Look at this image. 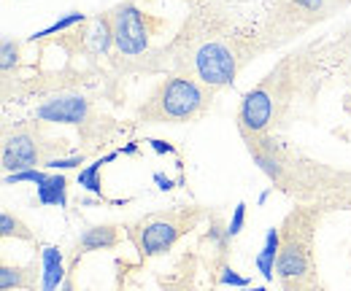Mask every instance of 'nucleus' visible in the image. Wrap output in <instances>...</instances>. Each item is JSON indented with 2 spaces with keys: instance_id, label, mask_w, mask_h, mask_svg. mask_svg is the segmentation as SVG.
<instances>
[{
  "instance_id": "f257e3e1",
  "label": "nucleus",
  "mask_w": 351,
  "mask_h": 291,
  "mask_svg": "<svg viewBox=\"0 0 351 291\" xmlns=\"http://www.w3.org/2000/svg\"><path fill=\"white\" fill-rule=\"evenodd\" d=\"M263 51L267 49L260 30H241L211 8L197 5L162 57L168 54L173 73H186L217 92L235 81Z\"/></svg>"
},
{
  "instance_id": "f03ea898",
  "label": "nucleus",
  "mask_w": 351,
  "mask_h": 291,
  "mask_svg": "<svg viewBox=\"0 0 351 291\" xmlns=\"http://www.w3.org/2000/svg\"><path fill=\"white\" fill-rule=\"evenodd\" d=\"M324 49H327L324 41L303 46L300 51L284 57L263 81L243 94L241 108H238V127L243 138L260 135L287 114L295 94L311 79V68L319 65L322 57H327Z\"/></svg>"
},
{
  "instance_id": "7ed1b4c3",
  "label": "nucleus",
  "mask_w": 351,
  "mask_h": 291,
  "mask_svg": "<svg viewBox=\"0 0 351 291\" xmlns=\"http://www.w3.org/2000/svg\"><path fill=\"white\" fill-rule=\"evenodd\" d=\"M214 105V89L186 73H168L154 84L146 100L135 108V125H189L200 122Z\"/></svg>"
},
{
  "instance_id": "20e7f679",
  "label": "nucleus",
  "mask_w": 351,
  "mask_h": 291,
  "mask_svg": "<svg viewBox=\"0 0 351 291\" xmlns=\"http://www.w3.org/2000/svg\"><path fill=\"white\" fill-rule=\"evenodd\" d=\"M200 221H203L200 208L160 210V213H149V216L132 221L128 227V238L135 246V251L141 253V259H152V256L168 253L178 243V238L192 232Z\"/></svg>"
},
{
  "instance_id": "39448f33",
  "label": "nucleus",
  "mask_w": 351,
  "mask_h": 291,
  "mask_svg": "<svg viewBox=\"0 0 351 291\" xmlns=\"http://www.w3.org/2000/svg\"><path fill=\"white\" fill-rule=\"evenodd\" d=\"M351 0H273L270 16L260 30L265 49H276L278 43L289 41L308 27L330 19L338 8L349 5Z\"/></svg>"
},
{
  "instance_id": "423d86ee",
  "label": "nucleus",
  "mask_w": 351,
  "mask_h": 291,
  "mask_svg": "<svg viewBox=\"0 0 351 291\" xmlns=\"http://www.w3.org/2000/svg\"><path fill=\"white\" fill-rule=\"evenodd\" d=\"M44 125H30V122H19L14 127L3 129V146H0V162L5 173H19V170H30L36 165H46L49 160L60 157V151H65V138H46Z\"/></svg>"
},
{
  "instance_id": "0eeeda50",
  "label": "nucleus",
  "mask_w": 351,
  "mask_h": 291,
  "mask_svg": "<svg viewBox=\"0 0 351 291\" xmlns=\"http://www.w3.org/2000/svg\"><path fill=\"white\" fill-rule=\"evenodd\" d=\"M311 229H313V216L311 210H298L287 218L281 229V253L276 262V278L284 286L303 283L311 275L313 259H311Z\"/></svg>"
},
{
  "instance_id": "6e6552de",
  "label": "nucleus",
  "mask_w": 351,
  "mask_h": 291,
  "mask_svg": "<svg viewBox=\"0 0 351 291\" xmlns=\"http://www.w3.org/2000/svg\"><path fill=\"white\" fill-rule=\"evenodd\" d=\"M33 116L38 122H46V125L79 127L84 140H89L92 135L106 138V129H108L106 119H97V114L92 108V100L82 92H73V89H57L54 94H49L46 100H41L36 105Z\"/></svg>"
},
{
  "instance_id": "1a4fd4ad",
  "label": "nucleus",
  "mask_w": 351,
  "mask_h": 291,
  "mask_svg": "<svg viewBox=\"0 0 351 291\" xmlns=\"http://www.w3.org/2000/svg\"><path fill=\"white\" fill-rule=\"evenodd\" d=\"M108 19L114 30V49L128 60L146 54L152 36H157V25H162V22H154L149 14H143L135 0L114 5L108 11Z\"/></svg>"
},
{
  "instance_id": "9d476101",
  "label": "nucleus",
  "mask_w": 351,
  "mask_h": 291,
  "mask_svg": "<svg viewBox=\"0 0 351 291\" xmlns=\"http://www.w3.org/2000/svg\"><path fill=\"white\" fill-rule=\"evenodd\" d=\"M122 229L128 227H119V224H95V227H87L76 246H73V262H79L84 253H92V251H108L117 249L122 243Z\"/></svg>"
},
{
  "instance_id": "9b49d317",
  "label": "nucleus",
  "mask_w": 351,
  "mask_h": 291,
  "mask_svg": "<svg viewBox=\"0 0 351 291\" xmlns=\"http://www.w3.org/2000/svg\"><path fill=\"white\" fill-rule=\"evenodd\" d=\"M38 267L33 264H0V291H38Z\"/></svg>"
},
{
  "instance_id": "f8f14e48",
  "label": "nucleus",
  "mask_w": 351,
  "mask_h": 291,
  "mask_svg": "<svg viewBox=\"0 0 351 291\" xmlns=\"http://www.w3.org/2000/svg\"><path fill=\"white\" fill-rule=\"evenodd\" d=\"M68 273H65V262H62V251L57 246H46L41 251V289L44 291H60L65 283Z\"/></svg>"
},
{
  "instance_id": "ddd939ff",
  "label": "nucleus",
  "mask_w": 351,
  "mask_h": 291,
  "mask_svg": "<svg viewBox=\"0 0 351 291\" xmlns=\"http://www.w3.org/2000/svg\"><path fill=\"white\" fill-rule=\"evenodd\" d=\"M36 197L41 205L68 208V178L62 173H49L44 184L36 186Z\"/></svg>"
},
{
  "instance_id": "4468645a",
  "label": "nucleus",
  "mask_w": 351,
  "mask_h": 291,
  "mask_svg": "<svg viewBox=\"0 0 351 291\" xmlns=\"http://www.w3.org/2000/svg\"><path fill=\"white\" fill-rule=\"evenodd\" d=\"M278 253H281V229L278 227H270L267 235H265L263 251L257 253V270L265 281H273L276 278V262H278Z\"/></svg>"
},
{
  "instance_id": "2eb2a0df",
  "label": "nucleus",
  "mask_w": 351,
  "mask_h": 291,
  "mask_svg": "<svg viewBox=\"0 0 351 291\" xmlns=\"http://www.w3.org/2000/svg\"><path fill=\"white\" fill-rule=\"evenodd\" d=\"M119 157V151H108V154H103V157H97V160H92L84 170H79V175H76V184L82 186V189H87L92 194H97L100 200H103V184H100V170L103 165H108V162H114Z\"/></svg>"
},
{
  "instance_id": "dca6fc26",
  "label": "nucleus",
  "mask_w": 351,
  "mask_h": 291,
  "mask_svg": "<svg viewBox=\"0 0 351 291\" xmlns=\"http://www.w3.org/2000/svg\"><path fill=\"white\" fill-rule=\"evenodd\" d=\"M0 238H3V240L14 238V240H25V243H38L36 232H33L14 210H8V208L0 213Z\"/></svg>"
},
{
  "instance_id": "f3484780",
  "label": "nucleus",
  "mask_w": 351,
  "mask_h": 291,
  "mask_svg": "<svg viewBox=\"0 0 351 291\" xmlns=\"http://www.w3.org/2000/svg\"><path fill=\"white\" fill-rule=\"evenodd\" d=\"M327 57H332L335 68L341 71V76L351 81V27L343 30V36H338V41L332 46V51H327Z\"/></svg>"
},
{
  "instance_id": "a211bd4d",
  "label": "nucleus",
  "mask_w": 351,
  "mask_h": 291,
  "mask_svg": "<svg viewBox=\"0 0 351 291\" xmlns=\"http://www.w3.org/2000/svg\"><path fill=\"white\" fill-rule=\"evenodd\" d=\"M89 16L87 14H82V11H71L68 16H62V19H57V22H51L49 27L44 30H38V33H33L27 41H49V38H54L57 33H62V30H68V27H73V25H87Z\"/></svg>"
},
{
  "instance_id": "6ab92c4d",
  "label": "nucleus",
  "mask_w": 351,
  "mask_h": 291,
  "mask_svg": "<svg viewBox=\"0 0 351 291\" xmlns=\"http://www.w3.org/2000/svg\"><path fill=\"white\" fill-rule=\"evenodd\" d=\"M19 57H22V41L3 38V46H0V68H3V76H8L19 65Z\"/></svg>"
},
{
  "instance_id": "aec40b11",
  "label": "nucleus",
  "mask_w": 351,
  "mask_h": 291,
  "mask_svg": "<svg viewBox=\"0 0 351 291\" xmlns=\"http://www.w3.org/2000/svg\"><path fill=\"white\" fill-rule=\"evenodd\" d=\"M46 178H49V173L46 170H38V167H30V170H19V173H8L5 178H3V184L5 186H16V184H44Z\"/></svg>"
},
{
  "instance_id": "412c9836",
  "label": "nucleus",
  "mask_w": 351,
  "mask_h": 291,
  "mask_svg": "<svg viewBox=\"0 0 351 291\" xmlns=\"http://www.w3.org/2000/svg\"><path fill=\"white\" fill-rule=\"evenodd\" d=\"M84 160H87L84 154H71V157H54V160H49V162H46V167H49V170H54V173H57V170H73V167L84 165Z\"/></svg>"
},
{
  "instance_id": "4be33fe9",
  "label": "nucleus",
  "mask_w": 351,
  "mask_h": 291,
  "mask_svg": "<svg viewBox=\"0 0 351 291\" xmlns=\"http://www.w3.org/2000/svg\"><path fill=\"white\" fill-rule=\"evenodd\" d=\"M219 283L221 286H235V289H249V278L246 275H238L232 267H221Z\"/></svg>"
},
{
  "instance_id": "5701e85b",
  "label": "nucleus",
  "mask_w": 351,
  "mask_h": 291,
  "mask_svg": "<svg viewBox=\"0 0 351 291\" xmlns=\"http://www.w3.org/2000/svg\"><path fill=\"white\" fill-rule=\"evenodd\" d=\"M243 224H246V203H238L235 210H232V216H230V221H227V232H230V238L241 235Z\"/></svg>"
},
{
  "instance_id": "b1692460",
  "label": "nucleus",
  "mask_w": 351,
  "mask_h": 291,
  "mask_svg": "<svg viewBox=\"0 0 351 291\" xmlns=\"http://www.w3.org/2000/svg\"><path fill=\"white\" fill-rule=\"evenodd\" d=\"M146 143H149V146H152L157 154H178V151H176V146H173V143H168V140H160V138H149Z\"/></svg>"
},
{
  "instance_id": "393cba45",
  "label": "nucleus",
  "mask_w": 351,
  "mask_h": 291,
  "mask_svg": "<svg viewBox=\"0 0 351 291\" xmlns=\"http://www.w3.org/2000/svg\"><path fill=\"white\" fill-rule=\"evenodd\" d=\"M154 181L160 184V189H162V192H171V189H173V186H176L173 181H171L168 175H162V173H154Z\"/></svg>"
},
{
  "instance_id": "a878e982",
  "label": "nucleus",
  "mask_w": 351,
  "mask_h": 291,
  "mask_svg": "<svg viewBox=\"0 0 351 291\" xmlns=\"http://www.w3.org/2000/svg\"><path fill=\"white\" fill-rule=\"evenodd\" d=\"M135 151H138V140H132V143H128L125 149H119V154H122V157H132Z\"/></svg>"
},
{
  "instance_id": "bb28decb",
  "label": "nucleus",
  "mask_w": 351,
  "mask_h": 291,
  "mask_svg": "<svg viewBox=\"0 0 351 291\" xmlns=\"http://www.w3.org/2000/svg\"><path fill=\"white\" fill-rule=\"evenodd\" d=\"M60 291H76V283H73V278H71V275L65 278V283H62V289Z\"/></svg>"
},
{
  "instance_id": "cd10ccee",
  "label": "nucleus",
  "mask_w": 351,
  "mask_h": 291,
  "mask_svg": "<svg viewBox=\"0 0 351 291\" xmlns=\"http://www.w3.org/2000/svg\"><path fill=\"white\" fill-rule=\"evenodd\" d=\"M135 3H154V0H135ZM186 3H192V5H200L203 0H186Z\"/></svg>"
},
{
  "instance_id": "c85d7f7f",
  "label": "nucleus",
  "mask_w": 351,
  "mask_h": 291,
  "mask_svg": "<svg viewBox=\"0 0 351 291\" xmlns=\"http://www.w3.org/2000/svg\"><path fill=\"white\" fill-rule=\"evenodd\" d=\"M241 291H265V286H252V289H241Z\"/></svg>"
}]
</instances>
